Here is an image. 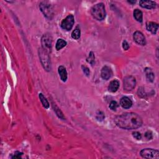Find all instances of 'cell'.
I'll use <instances>...</instances> for the list:
<instances>
[{
	"instance_id": "6da1fadb",
	"label": "cell",
	"mask_w": 159,
	"mask_h": 159,
	"mask_svg": "<svg viewBox=\"0 0 159 159\" xmlns=\"http://www.w3.org/2000/svg\"><path fill=\"white\" fill-rule=\"evenodd\" d=\"M114 121L119 128L127 130L136 129L142 125L141 117L134 113H126L118 116L115 117Z\"/></svg>"
},
{
	"instance_id": "7a4b0ae2",
	"label": "cell",
	"mask_w": 159,
	"mask_h": 159,
	"mask_svg": "<svg viewBox=\"0 0 159 159\" xmlns=\"http://www.w3.org/2000/svg\"><path fill=\"white\" fill-rule=\"evenodd\" d=\"M93 17L98 21H102L106 17L105 7L103 3H98L94 5L91 9Z\"/></svg>"
},
{
	"instance_id": "3957f363",
	"label": "cell",
	"mask_w": 159,
	"mask_h": 159,
	"mask_svg": "<svg viewBox=\"0 0 159 159\" xmlns=\"http://www.w3.org/2000/svg\"><path fill=\"white\" fill-rule=\"evenodd\" d=\"M39 59L41 62L42 66H43L44 69L49 72L51 69V65H50V60L49 55V53L44 50L43 49H39Z\"/></svg>"
},
{
	"instance_id": "277c9868",
	"label": "cell",
	"mask_w": 159,
	"mask_h": 159,
	"mask_svg": "<svg viewBox=\"0 0 159 159\" xmlns=\"http://www.w3.org/2000/svg\"><path fill=\"white\" fill-rule=\"evenodd\" d=\"M40 9L45 16L49 19L54 17V9L52 5L47 1L41 2L39 4Z\"/></svg>"
},
{
	"instance_id": "5b68a950",
	"label": "cell",
	"mask_w": 159,
	"mask_h": 159,
	"mask_svg": "<svg viewBox=\"0 0 159 159\" xmlns=\"http://www.w3.org/2000/svg\"><path fill=\"white\" fill-rule=\"evenodd\" d=\"M140 154L142 158L147 159H158L159 158V151L153 149H142Z\"/></svg>"
},
{
	"instance_id": "8992f818",
	"label": "cell",
	"mask_w": 159,
	"mask_h": 159,
	"mask_svg": "<svg viewBox=\"0 0 159 159\" xmlns=\"http://www.w3.org/2000/svg\"><path fill=\"white\" fill-rule=\"evenodd\" d=\"M41 42H42V49L49 54L52 50V39L51 35L49 34H44L43 36H42V39H41Z\"/></svg>"
},
{
	"instance_id": "52a82bcc",
	"label": "cell",
	"mask_w": 159,
	"mask_h": 159,
	"mask_svg": "<svg viewBox=\"0 0 159 159\" xmlns=\"http://www.w3.org/2000/svg\"><path fill=\"white\" fill-rule=\"evenodd\" d=\"M136 84V78L132 76H127L124 78L123 87L126 91H132Z\"/></svg>"
},
{
	"instance_id": "ba28073f",
	"label": "cell",
	"mask_w": 159,
	"mask_h": 159,
	"mask_svg": "<svg viewBox=\"0 0 159 159\" xmlns=\"http://www.w3.org/2000/svg\"><path fill=\"white\" fill-rule=\"evenodd\" d=\"M74 23H75L74 16L73 15L70 14L62 21L61 27L63 29L66 31H70L72 29Z\"/></svg>"
},
{
	"instance_id": "9c48e42d",
	"label": "cell",
	"mask_w": 159,
	"mask_h": 159,
	"mask_svg": "<svg viewBox=\"0 0 159 159\" xmlns=\"http://www.w3.org/2000/svg\"><path fill=\"white\" fill-rule=\"evenodd\" d=\"M133 38L137 44H138L141 45H145L146 44V38L144 37V34L140 31L135 32L134 33Z\"/></svg>"
},
{
	"instance_id": "30bf717a",
	"label": "cell",
	"mask_w": 159,
	"mask_h": 159,
	"mask_svg": "<svg viewBox=\"0 0 159 159\" xmlns=\"http://www.w3.org/2000/svg\"><path fill=\"white\" fill-rule=\"evenodd\" d=\"M113 75V70L109 67L104 66L103 67L102 72H101V76H102L103 79L108 80L112 77Z\"/></svg>"
},
{
	"instance_id": "8fae6325",
	"label": "cell",
	"mask_w": 159,
	"mask_h": 159,
	"mask_svg": "<svg viewBox=\"0 0 159 159\" xmlns=\"http://www.w3.org/2000/svg\"><path fill=\"white\" fill-rule=\"evenodd\" d=\"M139 4L142 8L149 9H154L157 6L156 3L152 1H140Z\"/></svg>"
},
{
	"instance_id": "7c38bea8",
	"label": "cell",
	"mask_w": 159,
	"mask_h": 159,
	"mask_svg": "<svg viewBox=\"0 0 159 159\" xmlns=\"http://www.w3.org/2000/svg\"><path fill=\"white\" fill-rule=\"evenodd\" d=\"M120 104L124 109H129L132 106V102L129 98L124 97L121 99Z\"/></svg>"
},
{
	"instance_id": "4fadbf2b",
	"label": "cell",
	"mask_w": 159,
	"mask_h": 159,
	"mask_svg": "<svg viewBox=\"0 0 159 159\" xmlns=\"http://www.w3.org/2000/svg\"><path fill=\"white\" fill-rule=\"evenodd\" d=\"M146 28L153 34H155L158 28V25L153 22H148L146 24Z\"/></svg>"
},
{
	"instance_id": "5bb4252c",
	"label": "cell",
	"mask_w": 159,
	"mask_h": 159,
	"mask_svg": "<svg viewBox=\"0 0 159 159\" xmlns=\"http://www.w3.org/2000/svg\"><path fill=\"white\" fill-rule=\"evenodd\" d=\"M58 72L59 73L60 79L63 82H65L67 80V72L66 68L63 66H60L58 68Z\"/></svg>"
},
{
	"instance_id": "9a60e30c",
	"label": "cell",
	"mask_w": 159,
	"mask_h": 159,
	"mask_svg": "<svg viewBox=\"0 0 159 159\" xmlns=\"http://www.w3.org/2000/svg\"><path fill=\"white\" fill-rule=\"evenodd\" d=\"M144 71L147 81L149 82H153L155 78V75L152 70L150 68H146Z\"/></svg>"
},
{
	"instance_id": "2e32d148",
	"label": "cell",
	"mask_w": 159,
	"mask_h": 159,
	"mask_svg": "<svg viewBox=\"0 0 159 159\" xmlns=\"http://www.w3.org/2000/svg\"><path fill=\"white\" fill-rule=\"evenodd\" d=\"M119 87V82L118 80H115L111 82V83H109L108 87V90L110 92L114 93L116 92H117Z\"/></svg>"
},
{
	"instance_id": "e0dca14e",
	"label": "cell",
	"mask_w": 159,
	"mask_h": 159,
	"mask_svg": "<svg viewBox=\"0 0 159 159\" xmlns=\"http://www.w3.org/2000/svg\"><path fill=\"white\" fill-rule=\"evenodd\" d=\"M134 17L138 22H142L143 20V14L141 10L136 9L134 11Z\"/></svg>"
},
{
	"instance_id": "ac0fdd59",
	"label": "cell",
	"mask_w": 159,
	"mask_h": 159,
	"mask_svg": "<svg viewBox=\"0 0 159 159\" xmlns=\"http://www.w3.org/2000/svg\"><path fill=\"white\" fill-rule=\"evenodd\" d=\"M67 45V42L62 39H59L57 41L55 48L57 50H60Z\"/></svg>"
},
{
	"instance_id": "d6986e66",
	"label": "cell",
	"mask_w": 159,
	"mask_h": 159,
	"mask_svg": "<svg viewBox=\"0 0 159 159\" xmlns=\"http://www.w3.org/2000/svg\"><path fill=\"white\" fill-rule=\"evenodd\" d=\"M80 34H81L80 29L79 26H77L75 30H73L72 32V37L73 39L77 40L80 38Z\"/></svg>"
},
{
	"instance_id": "ffe728a7",
	"label": "cell",
	"mask_w": 159,
	"mask_h": 159,
	"mask_svg": "<svg viewBox=\"0 0 159 159\" xmlns=\"http://www.w3.org/2000/svg\"><path fill=\"white\" fill-rule=\"evenodd\" d=\"M39 98L42 105H43V106L46 109H48L49 108V103L48 102V101H47V99L43 95V94L39 93Z\"/></svg>"
},
{
	"instance_id": "44dd1931",
	"label": "cell",
	"mask_w": 159,
	"mask_h": 159,
	"mask_svg": "<svg viewBox=\"0 0 159 159\" xmlns=\"http://www.w3.org/2000/svg\"><path fill=\"white\" fill-rule=\"evenodd\" d=\"M94 59H95V57H94V54H93V52H91L89 54V56L88 57L87 59V61L90 64H92V65H93L94 64Z\"/></svg>"
},
{
	"instance_id": "7402d4cb",
	"label": "cell",
	"mask_w": 159,
	"mask_h": 159,
	"mask_svg": "<svg viewBox=\"0 0 159 159\" xmlns=\"http://www.w3.org/2000/svg\"><path fill=\"white\" fill-rule=\"evenodd\" d=\"M53 105L54 106V104H53ZM54 106H55L54 111H55V113H56L57 115L58 116V117L62 119H65V118H64V116H63V113H62V111L59 109V108H58L56 105H55Z\"/></svg>"
},
{
	"instance_id": "603a6c76",
	"label": "cell",
	"mask_w": 159,
	"mask_h": 159,
	"mask_svg": "<svg viewBox=\"0 0 159 159\" xmlns=\"http://www.w3.org/2000/svg\"><path fill=\"white\" fill-rule=\"evenodd\" d=\"M119 106L118 103L115 102V101H113V102H111L109 104V108L112 110V111H116V109H117Z\"/></svg>"
},
{
	"instance_id": "cb8c5ba5",
	"label": "cell",
	"mask_w": 159,
	"mask_h": 159,
	"mask_svg": "<svg viewBox=\"0 0 159 159\" xmlns=\"http://www.w3.org/2000/svg\"><path fill=\"white\" fill-rule=\"evenodd\" d=\"M105 118L104 114L102 112V111H98L97 113V119L99 121H102Z\"/></svg>"
},
{
	"instance_id": "d4e9b609",
	"label": "cell",
	"mask_w": 159,
	"mask_h": 159,
	"mask_svg": "<svg viewBox=\"0 0 159 159\" xmlns=\"http://www.w3.org/2000/svg\"><path fill=\"white\" fill-rule=\"evenodd\" d=\"M82 70H83V72H84V73L85 74L87 77H88L90 74V71H89V68L87 67L84 66V65H82Z\"/></svg>"
},
{
	"instance_id": "484cf974",
	"label": "cell",
	"mask_w": 159,
	"mask_h": 159,
	"mask_svg": "<svg viewBox=\"0 0 159 159\" xmlns=\"http://www.w3.org/2000/svg\"><path fill=\"white\" fill-rule=\"evenodd\" d=\"M132 136H133V137L137 140H141L142 138V136L139 132H134L133 133H132Z\"/></svg>"
},
{
	"instance_id": "4316f807",
	"label": "cell",
	"mask_w": 159,
	"mask_h": 159,
	"mask_svg": "<svg viewBox=\"0 0 159 159\" xmlns=\"http://www.w3.org/2000/svg\"><path fill=\"white\" fill-rule=\"evenodd\" d=\"M137 93H138L139 97L141 98H144L145 97V93H144V89H142V88H139L138 92H137Z\"/></svg>"
},
{
	"instance_id": "83f0119b",
	"label": "cell",
	"mask_w": 159,
	"mask_h": 159,
	"mask_svg": "<svg viewBox=\"0 0 159 159\" xmlns=\"http://www.w3.org/2000/svg\"><path fill=\"white\" fill-rule=\"evenodd\" d=\"M145 137L148 140H150L152 139V133L151 131H147L146 132Z\"/></svg>"
},
{
	"instance_id": "f1b7e54d",
	"label": "cell",
	"mask_w": 159,
	"mask_h": 159,
	"mask_svg": "<svg viewBox=\"0 0 159 159\" xmlns=\"http://www.w3.org/2000/svg\"><path fill=\"white\" fill-rule=\"evenodd\" d=\"M23 155V153H21L19 151H16L14 153V155L12 157L13 158H19L21 157V155Z\"/></svg>"
},
{
	"instance_id": "f546056e",
	"label": "cell",
	"mask_w": 159,
	"mask_h": 159,
	"mask_svg": "<svg viewBox=\"0 0 159 159\" xmlns=\"http://www.w3.org/2000/svg\"><path fill=\"white\" fill-rule=\"evenodd\" d=\"M123 49L125 50H128L129 48V44L128 43V42H127L126 40H124L123 42Z\"/></svg>"
},
{
	"instance_id": "4dcf8cb0",
	"label": "cell",
	"mask_w": 159,
	"mask_h": 159,
	"mask_svg": "<svg viewBox=\"0 0 159 159\" xmlns=\"http://www.w3.org/2000/svg\"><path fill=\"white\" fill-rule=\"evenodd\" d=\"M128 3H131V4H134V3H136V1H128Z\"/></svg>"
}]
</instances>
